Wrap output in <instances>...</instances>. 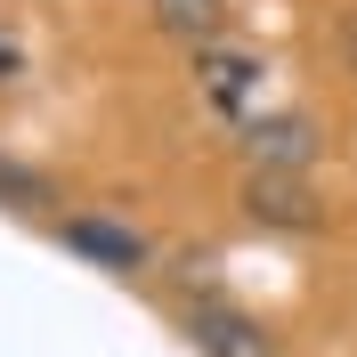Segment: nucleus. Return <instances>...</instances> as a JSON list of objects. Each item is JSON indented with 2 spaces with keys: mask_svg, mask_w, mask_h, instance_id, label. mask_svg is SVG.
<instances>
[{
  "mask_svg": "<svg viewBox=\"0 0 357 357\" xmlns=\"http://www.w3.org/2000/svg\"><path fill=\"white\" fill-rule=\"evenodd\" d=\"M195 73H203V98H211V106H227V114L260 89V57H252V49H203Z\"/></svg>",
  "mask_w": 357,
  "mask_h": 357,
  "instance_id": "39448f33",
  "label": "nucleus"
},
{
  "mask_svg": "<svg viewBox=\"0 0 357 357\" xmlns=\"http://www.w3.org/2000/svg\"><path fill=\"white\" fill-rule=\"evenodd\" d=\"M146 8H155L162 33H178V41H195V49H211L220 24H227V0H146Z\"/></svg>",
  "mask_w": 357,
  "mask_h": 357,
  "instance_id": "423d86ee",
  "label": "nucleus"
},
{
  "mask_svg": "<svg viewBox=\"0 0 357 357\" xmlns=\"http://www.w3.org/2000/svg\"><path fill=\"white\" fill-rule=\"evenodd\" d=\"M0 203H8V211H41V203H49V178L33 171V162L0 155Z\"/></svg>",
  "mask_w": 357,
  "mask_h": 357,
  "instance_id": "0eeeda50",
  "label": "nucleus"
},
{
  "mask_svg": "<svg viewBox=\"0 0 357 357\" xmlns=\"http://www.w3.org/2000/svg\"><path fill=\"white\" fill-rule=\"evenodd\" d=\"M244 211L260 227H317L325 220V203L309 195V178H292V171H252L244 178Z\"/></svg>",
  "mask_w": 357,
  "mask_h": 357,
  "instance_id": "7ed1b4c3",
  "label": "nucleus"
},
{
  "mask_svg": "<svg viewBox=\"0 0 357 357\" xmlns=\"http://www.w3.org/2000/svg\"><path fill=\"white\" fill-rule=\"evenodd\" d=\"M187 341L203 357H276V333H268L260 317L227 309V301H195L187 309Z\"/></svg>",
  "mask_w": 357,
  "mask_h": 357,
  "instance_id": "f257e3e1",
  "label": "nucleus"
},
{
  "mask_svg": "<svg viewBox=\"0 0 357 357\" xmlns=\"http://www.w3.org/2000/svg\"><path fill=\"white\" fill-rule=\"evenodd\" d=\"M8 73H17V49H8V41H0V82H8Z\"/></svg>",
  "mask_w": 357,
  "mask_h": 357,
  "instance_id": "1a4fd4ad",
  "label": "nucleus"
},
{
  "mask_svg": "<svg viewBox=\"0 0 357 357\" xmlns=\"http://www.w3.org/2000/svg\"><path fill=\"white\" fill-rule=\"evenodd\" d=\"M341 66L357 73V8H349V17H341Z\"/></svg>",
  "mask_w": 357,
  "mask_h": 357,
  "instance_id": "6e6552de",
  "label": "nucleus"
},
{
  "mask_svg": "<svg viewBox=\"0 0 357 357\" xmlns=\"http://www.w3.org/2000/svg\"><path fill=\"white\" fill-rule=\"evenodd\" d=\"M57 236H66V252H82V260H98V268H122V276H130V268H146V236H138L130 220H106V211H73Z\"/></svg>",
  "mask_w": 357,
  "mask_h": 357,
  "instance_id": "f03ea898",
  "label": "nucleus"
},
{
  "mask_svg": "<svg viewBox=\"0 0 357 357\" xmlns=\"http://www.w3.org/2000/svg\"><path fill=\"white\" fill-rule=\"evenodd\" d=\"M244 155H252V171H309L317 162V130L301 122V114H268V122H244Z\"/></svg>",
  "mask_w": 357,
  "mask_h": 357,
  "instance_id": "20e7f679",
  "label": "nucleus"
}]
</instances>
